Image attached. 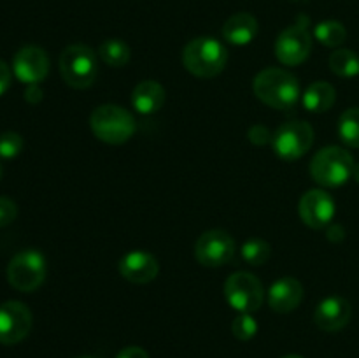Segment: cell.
<instances>
[{"label": "cell", "instance_id": "obj_1", "mask_svg": "<svg viewBox=\"0 0 359 358\" xmlns=\"http://www.w3.org/2000/svg\"><path fill=\"white\" fill-rule=\"evenodd\" d=\"M252 90L263 104L280 111L294 107L298 98L302 97L300 83L297 77L287 70L276 69V67L262 70L252 81Z\"/></svg>", "mask_w": 359, "mask_h": 358}, {"label": "cell", "instance_id": "obj_2", "mask_svg": "<svg viewBox=\"0 0 359 358\" xmlns=\"http://www.w3.org/2000/svg\"><path fill=\"white\" fill-rule=\"evenodd\" d=\"M228 62V51L217 39L196 37L184 46L182 63L189 74L202 79L219 76Z\"/></svg>", "mask_w": 359, "mask_h": 358}, {"label": "cell", "instance_id": "obj_3", "mask_svg": "<svg viewBox=\"0 0 359 358\" xmlns=\"http://www.w3.org/2000/svg\"><path fill=\"white\" fill-rule=\"evenodd\" d=\"M90 126L98 140L119 146L132 139L137 130V121L132 112L121 105L104 104L91 112Z\"/></svg>", "mask_w": 359, "mask_h": 358}, {"label": "cell", "instance_id": "obj_4", "mask_svg": "<svg viewBox=\"0 0 359 358\" xmlns=\"http://www.w3.org/2000/svg\"><path fill=\"white\" fill-rule=\"evenodd\" d=\"M354 158L340 146H326L311 160V175L325 188L342 186L353 178Z\"/></svg>", "mask_w": 359, "mask_h": 358}, {"label": "cell", "instance_id": "obj_5", "mask_svg": "<svg viewBox=\"0 0 359 358\" xmlns=\"http://www.w3.org/2000/svg\"><path fill=\"white\" fill-rule=\"evenodd\" d=\"M60 74L70 88L86 90L97 79V55L86 44L67 46L60 55Z\"/></svg>", "mask_w": 359, "mask_h": 358}, {"label": "cell", "instance_id": "obj_6", "mask_svg": "<svg viewBox=\"0 0 359 358\" xmlns=\"http://www.w3.org/2000/svg\"><path fill=\"white\" fill-rule=\"evenodd\" d=\"M46 274H48L46 258L37 249L20 251L7 265V281L14 290L23 293L37 290L44 283Z\"/></svg>", "mask_w": 359, "mask_h": 358}, {"label": "cell", "instance_id": "obj_7", "mask_svg": "<svg viewBox=\"0 0 359 358\" xmlns=\"http://www.w3.org/2000/svg\"><path fill=\"white\" fill-rule=\"evenodd\" d=\"M224 298L238 312H255L262 307L265 291L258 277L251 272H233L224 281Z\"/></svg>", "mask_w": 359, "mask_h": 358}, {"label": "cell", "instance_id": "obj_8", "mask_svg": "<svg viewBox=\"0 0 359 358\" xmlns=\"http://www.w3.org/2000/svg\"><path fill=\"white\" fill-rule=\"evenodd\" d=\"M314 144V130L307 121H287L276 130L272 137L273 151L286 161L304 157Z\"/></svg>", "mask_w": 359, "mask_h": 358}, {"label": "cell", "instance_id": "obj_9", "mask_svg": "<svg viewBox=\"0 0 359 358\" xmlns=\"http://www.w3.org/2000/svg\"><path fill=\"white\" fill-rule=\"evenodd\" d=\"M309 18L302 16L298 23L284 28L276 41V56L280 63L294 67L309 58L312 49V37L307 28Z\"/></svg>", "mask_w": 359, "mask_h": 358}, {"label": "cell", "instance_id": "obj_10", "mask_svg": "<svg viewBox=\"0 0 359 358\" xmlns=\"http://www.w3.org/2000/svg\"><path fill=\"white\" fill-rule=\"evenodd\" d=\"M235 241L224 230H207L196 239L195 258L203 267L226 265L235 256Z\"/></svg>", "mask_w": 359, "mask_h": 358}, {"label": "cell", "instance_id": "obj_11", "mask_svg": "<svg viewBox=\"0 0 359 358\" xmlns=\"http://www.w3.org/2000/svg\"><path fill=\"white\" fill-rule=\"evenodd\" d=\"M32 311L20 300H7L0 304V344L13 346L21 343L30 333Z\"/></svg>", "mask_w": 359, "mask_h": 358}, {"label": "cell", "instance_id": "obj_12", "mask_svg": "<svg viewBox=\"0 0 359 358\" xmlns=\"http://www.w3.org/2000/svg\"><path fill=\"white\" fill-rule=\"evenodd\" d=\"M335 200L328 192L321 188L309 190L298 204L302 221L314 230H321L332 225L335 218Z\"/></svg>", "mask_w": 359, "mask_h": 358}, {"label": "cell", "instance_id": "obj_13", "mask_svg": "<svg viewBox=\"0 0 359 358\" xmlns=\"http://www.w3.org/2000/svg\"><path fill=\"white\" fill-rule=\"evenodd\" d=\"M13 72L21 83L39 84L49 74V56L39 46H25L16 53Z\"/></svg>", "mask_w": 359, "mask_h": 358}, {"label": "cell", "instance_id": "obj_14", "mask_svg": "<svg viewBox=\"0 0 359 358\" xmlns=\"http://www.w3.org/2000/svg\"><path fill=\"white\" fill-rule=\"evenodd\" d=\"M158 272H160V263H158L156 256L147 251L135 249V251L126 253L119 260V274L130 283H151V281L156 279Z\"/></svg>", "mask_w": 359, "mask_h": 358}, {"label": "cell", "instance_id": "obj_15", "mask_svg": "<svg viewBox=\"0 0 359 358\" xmlns=\"http://www.w3.org/2000/svg\"><path fill=\"white\" fill-rule=\"evenodd\" d=\"M353 316V307L344 297H326L316 307L314 321L325 332H339Z\"/></svg>", "mask_w": 359, "mask_h": 358}, {"label": "cell", "instance_id": "obj_16", "mask_svg": "<svg viewBox=\"0 0 359 358\" xmlns=\"http://www.w3.org/2000/svg\"><path fill=\"white\" fill-rule=\"evenodd\" d=\"M304 298V286L294 277H280L270 286L269 290V305L276 312L286 314L294 311Z\"/></svg>", "mask_w": 359, "mask_h": 358}, {"label": "cell", "instance_id": "obj_17", "mask_svg": "<svg viewBox=\"0 0 359 358\" xmlns=\"http://www.w3.org/2000/svg\"><path fill=\"white\" fill-rule=\"evenodd\" d=\"M165 100H167V93L158 81H142L132 91V105L139 114H154L163 107Z\"/></svg>", "mask_w": 359, "mask_h": 358}, {"label": "cell", "instance_id": "obj_18", "mask_svg": "<svg viewBox=\"0 0 359 358\" xmlns=\"http://www.w3.org/2000/svg\"><path fill=\"white\" fill-rule=\"evenodd\" d=\"M258 21L249 13H237L223 25V39L233 46H245L258 35Z\"/></svg>", "mask_w": 359, "mask_h": 358}, {"label": "cell", "instance_id": "obj_19", "mask_svg": "<svg viewBox=\"0 0 359 358\" xmlns=\"http://www.w3.org/2000/svg\"><path fill=\"white\" fill-rule=\"evenodd\" d=\"M302 100L307 111L311 112H326L333 107L337 100V90L333 84L326 81H316L309 84L305 93L302 95Z\"/></svg>", "mask_w": 359, "mask_h": 358}, {"label": "cell", "instance_id": "obj_20", "mask_svg": "<svg viewBox=\"0 0 359 358\" xmlns=\"http://www.w3.org/2000/svg\"><path fill=\"white\" fill-rule=\"evenodd\" d=\"M98 56L102 58V62L109 67H125L130 62V46L126 42L119 41V39H107L100 44L98 48Z\"/></svg>", "mask_w": 359, "mask_h": 358}, {"label": "cell", "instance_id": "obj_21", "mask_svg": "<svg viewBox=\"0 0 359 358\" xmlns=\"http://www.w3.org/2000/svg\"><path fill=\"white\" fill-rule=\"evenodd\" d=\"M314 37L321 42L326 48H339L346 42L347 30L340 21L335 20H326L316 25L314 28Z\"/></svg>", "mask_w": 359, "mask_h": 358}, {"label": "cell", "instance_id": "obj_22", "mask_svg": "<svg viewBox=\"0 0 359 358\" xmlns=\"http://www.w3.org/2000/svg\"><path fill=\"white\" fill-rule=\"evenodd\" d=\"M330 69L339 77H354L359 74V58L351 49H337L330 56Z\"/></svg>", "mask_w": 359, "mask_h": 358}, {"label": "cell", "instance_id": "obj_23", "mask_svg": "<svg viewBox=\"0 0 359 358\" xmlns=\"http://www.w3.org/2000/svg\"><path fill=\"white\" fill-rule=\"evenodd\" d=\"M339 137L346 146L359 147V107H351L339 118Z\"/></svg>", "mask_w": 359, "mask_h": 358}, {"label": "cell", "instance_id": "obj_24", "mask_svg": "<svg viewBox=\"0 0 359 358\" xmlns=\"http://www.w3.org/2000/svg\"><path fill=\"white\" fill-rule=\"evenodd\" d=\"M242 258L249 263V265H263L270 260L272 255V248L269 242L262 241V239H251V241L244 242L242 246Z\"/></svg>", "mask_w": 359, "mask_h": 358}, {"label": "cell", "instance_id": "obj_25", "mask_svg": "<svg viewBox=\"0 0 359 358\" xmlns=\"http://www.w3.org/2000/svg\"><path fill=\"white\" fill-rule=\"evenodd\" d=\"M231 332H233L237 339L249 340L258 332V323H256V319L249 312H241V316H237L233 323H231Z\"/></svg>", "mask_w": 359, "mask_h": 358}, {"label": "cell", "instance_id": "obj_26", "mask_svg": "<svg viewBox=\"0 0 359 358\" xmlns=\"http://www.w3.org/2000/svg\"><path fill=\"white\" fill-rule=\"evenodd\" d=\"M23 150V139L16 132H4L0 133V157L2 158H14Z\"/></svg>", "mask_w": 359, "mask_h": 358}, {"label": "cell", "instance_id": "obj_27", "mask_svg": "<svg viewBox=\"0 0 359 358\" xmlns=\"http://www.w3.org/2000/svg\"><path fill=\"white\" fill-rule=\"evenodd\" d=\"M18 216V207L7 197H0V228L13 223Z\"/></svg>", "mask_w": 359, "mask_h": 358}, {"label": "cell", "instance_id": "obj_28", "mask_svg": "<svg viewBox=\"0 0 359 358\" xmlns=\"http://www.w3.org/2000/svg\"><path fill=\"white\" fill-rule=\"evenodd\" d=\"M249 140H251L252 144H256V146H263V144H269L272 142V133H270V130L266 128V126L263 125H255L251 130H249Z\"/></svg>", "mask_w": 359, "mask_h": 358}, {"label": "cell", "instance_id": "obj_29", "mask_svg": "<svg viewBox=\"0 0 359 358\" xmlns=\"http://www.w3.org/2000/svg\"><path fill=\"white\" fill-rule=\"evenodd\" d=\"M11 79H13L11 69L7 67L6 62H2V60H0V95H4L7 90H9Z\"/></svg>", "mask_w": 359, "mask_h": 358}, {"label": "cell", "instance_id": "obj_30", "mask_svg": "<svg viewBox=\"0 0 359 358\" xmlns=\"http://www.w3.org/2000/svg\"><path fill=\"white\" fill-rule=\"evenodd\" d=\"M116 358H149V354L139 346H128L125 350H121Z\"/></svg>", "mask_w": 359, "mask_h": 358}, {"label": "cell", "instance_id": "obj_31", "mask_svg": "<svg viewBox=\"0 0 359 358\" xmlns=\"http://www.w3.org/2000/svg\"><path fill=\"white\" fill-rule=\"evenodd\" d=\"M25 100L30 102V104H37L42 100V90L39 84H28L27 90H25Z\"/></svg>", "mask_w": 359, "mask_h": 358}, {"label": "cell", "instance_id": "obj_32", "mask_svg": "<svg viewBox=\"0 0 359 358\" xmlns=\"http://www.w3.org/2000/svg\"><path fill=\"white\" fill-rule=\"evenodd\" d=\"M328 239L332 242H340L346 237V230H344L342 225H328Z\"/></svg>", "mask_w": 359, "mask_h": 358}, {"label": "cell", "instance_id": "obj_33", "mask_svg": "<svg viewBox=\"0 0 359 358\" xmlns=\"http://www.w3.org/2000/svg\"><path fill=\"white\" fill-rule=\"evenodd\" d=\"M353 178L356 179V183H359V164L354 165V171H353Z\"/></svg>", "mask_w": 359, "mask_h": 358}, {"label": "cell", "instance_id": "obj_34", "mask_svg": "<svg viewBox=\"0 0 359 358\" xmlns=\"http://www.w3.org/2000/svg\"><path fill=\"white\" fill-rule=\"evenodd\" d=\"M283 358H304V357H300V354H286V357Z\"/></svg>", "mask_w": 359, "mask_h": 358}, {"label": "cell", "instance_id": "obj_35", "mask_svg": "<svg viewBox=\"0 0 359 358\" xmlns=\"http://www.w3.org/2000/svg\"><path fill=\"white\" fill-rule=\"evenodd\" d=\"M79 358H98V357H90V354H88V357H79Z\"/></svg>", "mask_w": 359, "mask_h": 358}, {"label": "cell", "instance_id": "obj_36", "mask_svg": "<svg viewBox=\"0 0 359 358\" xmlns=\"http://www.w3.org/2000/svg\"><path fill=\"white\" fill-rule=\"evenodd\" d=\"M0 178H2V165H0Z\"/></svg>", "mask_w": 359, "mask_h": 358}]
</instances>
